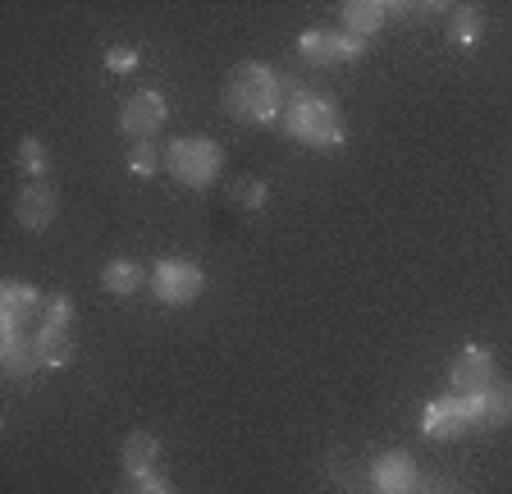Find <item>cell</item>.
Listing matches in <instances>:
<instances>
[{"label": "cell", "mask_w": 512, "mask_h": 494, "mask_svg": "<svg viewBox=\"0 0 512 494\" xmlns=\"http://www.w3.org/2000/svg\"><path fill=\"white\" fill-rule=\"evenodd\" d=\"M362 37H352V33H334V28H311V33H302L298 51L302 60H311V65H334V60H357L362 55Z\"/></svg>", "instance_id": "obj_8"}, {"label": "cell", "mask_w": 512, "mask_h": 494, "mask_svg": "<svg viewBox=\"0 0 512 494\" xmlns=\"http://www.w3.org/2000/svg\"><path fill=\"white\" fill-rule=\"evenodd\" d=\"M42 307L46 298L32 284L10 280L0 289V334H23L32 321H42Z\"/></svg>", "instance_id": "obj_7"}, {"label": "cell", "mask_w": 512, "mask_h": 494, "mask_svg": "<svg viewBox=\"0 0 512 494\" xmlns=\"http://www.w3.org/2000/svg\"><path fill=\"white\" fill-rule=\"evenodd\" d=\"M229 202H234L238 211H261V206H266V183L261 179H234L229 183Z\"/></svg>", "instance_id": "obj_18"}, {"label": "cell", "mask_w": 512, "mask_h": 494, "mask_svg": "<svg viewBox=\"0 0 512 494\" xmlns=\"http://www.w3.org/2000/svg\"><path fill=\"white\" fill-rule=\"evenodd\" d=\"M106 69H110V74H133V69H138V51H128V46H110V51H106Z\"/></svg>", "instance_id": "obj_23"}, {"label": "cell", "mask_w": 512, "mask_h": 494, "mask_svg": "<svg viewBox=\"0 0 512 494\" xmlns=\"http://www.w3.org/2000/svg\"><path fill=\"white\" fill-rule=\"evenodd\" d=\"M375 490L380 494H407L416 485V462L407 453H384L375 458Z\"/></svg>", "instance_id": "obj_12"}, {"label": "cell", "mask_w": 512, "mask_h": 494, "mask_svg": "<svg viewBox=\"0 0 512 494\" xmlns=\"http://www.w3.org/2000/svg\"><path fill=\"white\" fill-rule=\"evenodd\" d=\"M37 348H42V362L46 366H69V362H74V339H69V330L42 325V330H37Z\"/></svg>", "instance_id": "obj_17"}, {"label": "cell", "mask_w": 512, "mask_h": 494, "mask_svg": "<svg viewBox=\"0 0 512 494\" xmlns=\"http://www.w3.org/2000/svg\"><path fill=\"white\" fill-rule=\"evenodd\" d=\"M165 165L183 188H211L224 170V151L211 138H174L165 147Z\"/></svg>", "instance_id": "obj_3"}, {"label": "cell", "mask_w": 512, "mask_h": 494, "mask_svg": "<svg viewBox=\"0 0 512 494\" xmlns=\"http://www.w3.org/2000/svg\"><path fill=\"white\" fill-rule=\"evenodd\" d=\"M448 380L458 385V394H485V389L494 385V353L480 344H467L458 357H453Z\"/></svg>", "instance_id": "obj_9"}, {"label": "cell", "mask_w": 512, "mask_h": 494, "mask_svg": "<svg viewBox=\"0 0 512 494\" xmlns=\"http://www.w3.org/2000/svg\"><path fill=\"white\" fill-rule=\"evenodd\" d=\"M156 165H160V156H156V147H151V142H133V147H128V170L138 174V179H151V174H156Z\"/></svg>", "instance_id": "obj_20"}, {"label": "cell", "mask_w": 512, "mask_h": 494, "mask_svg": "<svg viewBox=\"0 0 512 494\" xmlns=\"http://www.w3.org/2000/svg\"><path fill=\"white\" fill-rule=\"evenodd\" d=\"M512 421V385H490L485 394H480V426H508Z\"/></svg>", "instance_id": "obj_15"}, {"label": "cell", "mask_w": 512, "mask_h": 494, "mask_svg": "<svg viewBox=\"0 0 512 494\" xmlns=\"http://www.w3.org/2000/svg\"><path fill=\"white\" fill-rule=\"evenodd\" d=\"M101 284L124 298V293H138L142 284H147V270H142L138 261H110V266L101 270Z\"/></svg>", "instance_id": "obj_16"}, {"label": "cell", "mask_w": 512, "mask_h": 494, "mask_svg": "<svg viewBox=\"0 0 512 494\" xmlns=\"http://www.w3.org/2000/svg\"><path fill=\"white\" fill-rule=\"evenodd\" d=\"M339 19H343V33H352V37H371V33H380L384 28V19H389V5H380V0H348L339 10Z\"/></svg>", "instance_id": "obj_13"}, {"label": "cell", "mask_w": 512, "mask_h": 494, "mask_svg": "<svg viewBox=\"0 0 512 494\" xmlns=\"http://www.w3.org/2000/svg\"><path fill=\"white\" fill-rule=\"evenodd\" d=\"M165 119H170V106H165V97H160L156 87H142V92H133L119 106V129L133 142H151V133L165 129Z\"/></svg>", "instance_id": "obj_6"}, {"label": "cell", "mask_w": 512, "mask_h": 494, "mask_svg": "<svg viewBox=\"0 0 512 494\" xmlns=\"http://www.w3.org/2000/svg\"><path fill=\"white\" fill-rule=\"evenodd\" d=\"M19 165L32 174V179H42V174L51 170V151H46L37 138H23L19 142Z\"/></svg>", "instance_id": "obj_19"}, {"label": "cell", "mask_w": 512, "mask_h": 494, "mask_svg": "<svg viewBox=\"0 0 512 494\" xmlns=\"http://www.w3.org/2000/svg\"><path fill=\"white\" fill-rule=\"evenodd\" d=\"M224 110L238 124H270L284 110V78L270 65H238L224 83Z\"/></svg>", "instance_id": "obj_1"}, {"label": "cell", "mask_w": 512, "mask_h": 494, "mask_svg": "<svg viewBox=\"0 0 512 494\" xmlns=\"http://www.w3.org/2000/svg\"><path fill=\"white\" fill-rule=\"evenodd\" d=\"M55 211H60V202H55V193L46 188V183H28L19 193V202H14V220H19L23 229H46L55 220Z\"/></svg>", "instance_id": "obj_10"}, {"label": "cell", "mask_w": 512, "mask_h": 494, "mask_svg": "<svg viewBox=\"0 0 512 494\" xmlns=\"http://www.w3.org/2000/svg\"><path fill=\"white\" fill-rule=\"evenodd\" d=\"M480 421V394H448V398H435L426 403L421 412V435L426 440H453L462 435L467 426Z\"/></svg>", "instance_id": "obj_4"}, {"label": "cell", "mask_w": 512, "mask_h": 494, "mask_svg": "<svg viewBox=\"0 0 512 494\" xmlns=\"http://www.w3.org/2000/svg\"><path fill=\"white\" fill-rule=\"evenodd\" d=\"M480 33H485V19H480L476 10H462L458 23H453V37H458L462 46H471V42H480Z\"/></svg>", "instance_id": "obj_22"}, {"label": "cell", "mask_w": 512, "mask_h": 494, "mask_svg": "<svg viewBox=\"0 0 512 494\" xmlns=\"http://www.w3.org/2000/svg\"><path fill=\"white\" fill-rule=\"evenodd\" d=\"M0 366L10 380H28L37 366H42V348H37V334H5V348H0Z\"/></svg>", "instance_id": "obj_11"}, {"label": "cell", "mask_w": 512, "mask_h": 494, "mask_svg": "<svg viewBox=\"0 0 512 494\" xmlns=\"http://www.w3.org/2000/svg\"><path fill=\"white\" fill-rule=\"evenodd\" d=\"M128 481H133V494H174L160 476H128Z\"/></svg>", "instance_id": "obj_24"}, {"label": "cell", "mask_w": 512, "mask_h": 494, "mask_svg": "<svg viewBox=\"0 0 512 494\" xmlns=\"http://www.w3.org/2000/svg\"><path fill=\"white\" fill-rule=\"evenodd\" d=\"M69 321H74V307H69V298H64V293L46 298V307H42V325H55V330H69Z\"/></svg>", "instance_id": "obj_21"}, {"label": "cell", "mask_w": 512, "mask_h": 494, "mask_svg": "<svg viewBox=\"0 0 512 494\" xmlns=\"http://www.w3.org/2000/svg\"><path fill=\"white\" fill-rule=\"evenodd\" d=\"M156 458H160V440L151 430H133L124 440V472L128 476H156Z\"/></svg>", "instance_id": "obj_14"}, {"label": "cell", "mask_w": 512, "mask_h": 494, "mask_svg": "<svg viewBox=\"0 0 512 494\" xmlns=\"http://www.w3.org/2000/svg\"><path fill=\"white\" fill-rule=\"evenodd\" d=\"M284 129L293 133L298 142H307V147L330 151V147H339L343 142V115H339L334 101L302 92V97H293L284 106Z\"/></svg>", "instance_id": "obj_2"}, {"label": "cell", "mask_w": 512, "mask_h": 494, "mask_svg": "<svg viewBox=\"0 0 512 494\" xmlns=\"http://www.w3.org/2000/svg\"><path fill=\"white\" fill-rule=\"evenodd\" d=\"M206 275L192 261H160L156 270H151V293H156L165 307H188V302H197V293H202Z\"/></svg>", "instance_id": "obj_5"}]
</instances>
